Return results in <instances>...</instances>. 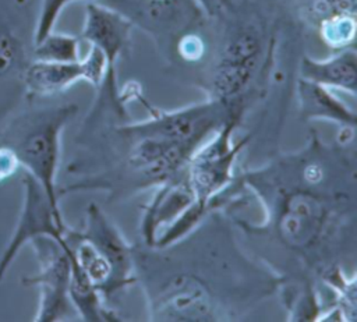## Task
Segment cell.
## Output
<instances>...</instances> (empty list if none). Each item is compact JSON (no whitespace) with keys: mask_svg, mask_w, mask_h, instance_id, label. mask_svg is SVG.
<instances>
[{"mask_svg":"<svg viewBox=\"0 0 357 322\" xmlns=\"http://www.w3.org/2000/svg\"><path fill=\"white\" fill-rule=\"evenodd\" d=\"M132 25L162 33L185 29L204 13L194 0H105Z\"/></svg>","mask_w":357,"mask_h":322,"instance_id":"ba28073f","label":"cell"},{"mask_svg":"<svg viewBox=\"0 0 357 322\" xmlns=\"http://www.w3.org/2000/svg\"><path fill=\"white\" fill-rule=\"evenodd\" d=\"M177 50L181 54V57L185 60H190V61L198 60L204 52L202 39H199L198 35H195V33L181 35V38L177 43Z\"/></svg>","mask_w":357,"mask_h":322,"instance_id":"9a60e30c","label":"cell"},{"mask_svg":"<svg viewBox=\"0 0 357 322\" xmlns=\"http://www.w3.org/2000/svg\"><path fill=\"white\" fill-rule=\"evenodd\" d=\"M194 1L198 4L202 13L209 17L222 15L227 13L233 6V0H194Z\"/></svg>","mask_w":357,"mask_h":322,"instance_id":"e0dca14e","label":"cell"},{"mask_svg":"<svg viewBox=\"0 0 357 322\" xmlns=\"http://www.w3.org/2000/svg\"><path fill=\"white\" fill-rule=\"evenodd\" d=\"M21 183L24 187V202L15 230L0 256V280L20 250L32 238L50 236L60 243L68 230L61 212L53 208L42 185L28 171H24Z\"/></svg>","mask_w":357,"mask_h":322,"instance_id":"5b68a950","label":"cell"},{"mask_svg":"<svg viewBox=\"0 0 357 322\" xmlns=\"http://www.w3.org/2000/svg\"><path fill=\"white\" fill-rule=\"evenodd\" d=\"M298 96L305 117L328 118L354 127L356 114L342 103L329 88L303 79L298 81Z\"/></svg>","mask_w":357,"mask_h":322,"instance_id":"8fae6325","label":"cell"},{"mask_svg":"<svg viewBox=\"0 0 357 322\" xmlns=\"http://www.w3.org/2000/svg\"><path fill=\"white\" fill-rule=\"evenodd\" d=\"M262 49V33L255 24L238 26L226 38L211 81L213 99L233 102L245 91L257 72Z\"/></svg>","mask_w":357,"mask_h":322,"instance_id":"277c9868","label":"cell"},{"mask_svg":"<svg viewBox=\"0 0 357 322\" xmlns=\"http://www.w3.org/2000/svg\"><path fill=\"white\" fill-rule=\"evenodd\" d=\"M132 22L106 4L89 1L85 6V20L81 39L99 49L106 59V77L99 86L107 96H116V63L128 47Z\"/></svg>","mask_w":357,"mask_h":322,"instance_id":"52a82bcc","label":"cell"},{"mask_svg":"<svg viewBox=\"0 0 357 322\" xmlns=\"http://www.w3.org/2000/svg\"><path fill=\"white\" fill-rule=\"evenodd\" d=\"M29 244L35 251L39 272L22 282L25 286L39 289V307L33 321L53 322L68 318L71 312L70 258L66 236L60 243L50 236H38Z\"/></svg>","mask_w":357,"mask_h":322,"instance_id":"3957f363","label":"cell"},{"mask_svg":"<svg viewBox=\"0 0 357 322\" xmlns=\"http://www.w3.org/2000/svg\"><path fill=\"white\" fill-rule=\"evenodd\" d=\"M21 167L15 153L4 145H0V184L13 177Z\"/></svg>","mask_w":357,"mask_h":322,"instance_id":"2e32d148","label":"cell"},{"mask_svg":"<svg viewBox=\"0 0 357 322\" xmlns=\"http://www.w3.org/2000/svg\"><path fill=\"white\" fill-rule=\"evenodd\" d=\"M300 75L303 79L326 88H336L356 95L357 54L354 49L346 47L324 60L304 56L300 64Z\"/></svg>","mask_w":357,"mask_h":322,"instance_id":"30bf717a","label":"cell"},{"mask_svg":"<svg viewBox=\"0 0 357 322\" xmlns=\"http://www.w3.org/2000/svg\"><path fill=\"white\" fill-rule=\"evenodd\" d=\"M74 1H81V0H40L39 1L33 43L39 42L49 32L53 31L63 10ZM88 1H95V0H88Z\"/></svg>","mask_w":357,"mask_h":322,"instance_id":"5bb4252c","label":"cell"},{"mask_svg":"<svg viewBox=\"0 0 357 322\" xmlns=\"http://www.w3.org/2000/svg\"><path fill=\"white\" fill-rule=\"evenodd\" d=\"M107 66L103 53L95 46L84 59L70 63L32 60L24 72L25 96L49 98L67 91L78 81L99 88L106 77Z\"/></svg>","mask_w":357,"mask_h":322,"instance_id":"8992f818","label":"cell"},{"mask_svg":"<svg viewBox=\"0 0 357 322\" xmlns=\"http://www.w3.org/2000/svg\"><path fill=\"white\" fill-rule=\"evenodd\" d=\"M322 40L336 50L349 47L356 33V14H342L322 21L319 25Z\"/></svg>","mask_w":357,"mask_h":322,"instance_id":"4fadbf2b","label":"cell"},{"mask_svg":"<svg viewBox=\"0 0 357 322\" xmlns=\"http://www.w3.org/2000/svg\"><path fill=\"white\" fill-rule=\"evenodd\" d=\"M79 36L49 32L39 42L33 43L32 60L70 63L79 60Z\"/></svg>","mask_w":357,"mask_h":322,"instance_id":"7c38bea8","label":"cell"},{"mask_svg":"<svg viewBox=\"0 0 357 322\" xmlns=\"http://www.w3.org/2000/svg\"><path fill=\"white\" fill-rule=\"evenodd\" d=\"M88 219L86 227L84 229L82 236L86 237L112 263L114 273V286L116 290L134 282L131 276L132 259L131 252L120 236L117 229L103 216V213L95 206H88Z\"/></svg>","mask_w":357,"mask_h":322,"instance_id":"9c48e42d","label":"cell"},{"mask_svg":"<svg viewBox=\"0 0 357 322\" xmlns=\"http://www.w3.org/2000/svg\"><path fill=\"white\" fill-rule=\"evenodd\" d=\"M77 113V105L29 109L8 121L0 134V145L8 146L45 190L53 208L59 209L56 176L60 162L61 132Z\"/></svg>","mask_w":357,"mask_h":322,"instance_id":"6da1fadb","label":"cell"},{"mask_svg":"<svg viewBox=\"0 0 357 322\" xmlns=\"http://www.w3.org/2000/svg\"><path fill=\"white\" fill-rule=\"evenodd\" d=\"M31 0H0V120L25 96L24 72L32 61L36 21Z\"/></svg>","mask_w":357,"mask_h":322,"instance_id":"7a4b0ae2","label":"cell"}]
</instances>
